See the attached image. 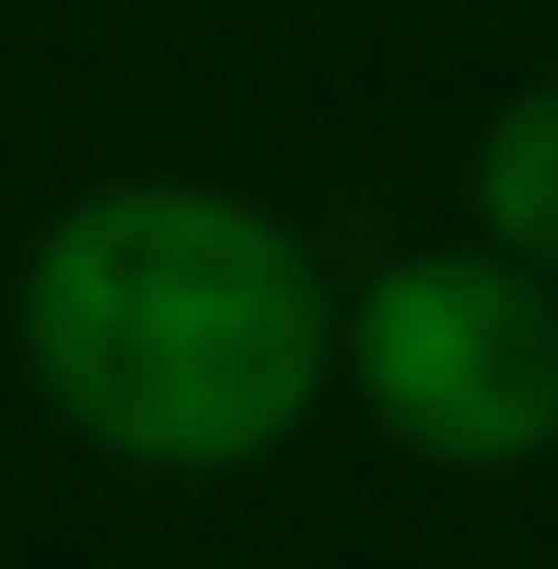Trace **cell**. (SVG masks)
Listing matches in <instances>:
<instances>
[{
	"label": "cell",
	"instance_id": "6da1fadb",
	"mask_svg": "<svg viewBox=\"0 0 558 569\" xmlns=\"http://www.w3.org/2000/svg\"><path fill=\"white\" fill-rule=\"evenodd\" d=\"M23 372L93 453L233 477L315 419L338 291L315 244L221 187H93L23 256Z\"/></svg>",
	"mask_w": 558,
	"mask_h": 569
},
{
	"label": "cell",
	"instance_id": "7a4b0ae2",
	"mask_svg": "<svg viewBox=\"0 0 558 569\" xmlns=\"http://www.w3.org/2000/svg\"><path fill=\"white\" fill-rule=\"evenodd\" d=\"M338 360L361 407L430 465H536L558 442V279L500 244L396 256L338 315Z\"/></svg>",
	"mask_w": 558,
	"mask_h": 569
},
{
	"label": "cell",
	"instance_id": "3957f363",
	"mask_svg": "<svg viewBox=\"0 0 558 569\" xmlns=\"http://www.w3.org/2000/svg\"><path fill=\"white\" fill-rule=\"evenodd\" d=\"M477 232L500 256H524L536 279H558V82L512 93L477 140Z\"/></svg>",
	"mask_w": 558,
	"mask_h": 569
}]
</instances>
